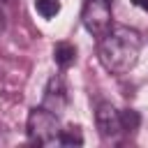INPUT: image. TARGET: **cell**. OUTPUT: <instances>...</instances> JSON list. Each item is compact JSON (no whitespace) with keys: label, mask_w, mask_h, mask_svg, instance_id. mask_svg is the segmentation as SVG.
Here are the masks:
<instances>
[{"label":"cell","mask_w":148,"mask_h":148,"mask_svg":"<svg viewBox=\"0 0 148 148\" xmlns=\"http://www.w3.org/2000/svg\"><path fill=\"white\" fill-rule=\"evenodd\" d=\"M141 53V35L127 25H111L106 35L99 37L97 58L99 65L111 74H127Z\"/></svg>","instance_id":"cell-1"},{"label":"cell","mask_w":148,"mask_h":148,"mask_svg":"<svg viewBox=\"0 0 148 148\" xmlns=\"http://www.w3.org/2000/svg\"><path fill=\"white\" fill-rule=\"evenodd\" d=\"M25 132H28L30 143H37V146H58V134H60L58 113L49 111L46 106L30 109L28 120H25Z\"/></svg>","instance_id":"cell-2"},{"label":"cell","mask_w":148,"mask_h":148,"mask_svg":"<svg viewBox=\"0 0 148 148\" xmlns=\"http://www.w3.org/2000/svg\"><path fill=\"white\" fill-rule=\"evenodd\" d=\"M81 23L83 28L95 35L97 39L102 35H106L113 25V9H111V0H83L81 7Z\"/></svg>","instance_id":"cell-3"},{"label":"cell","mask_w":148,"mask_h":148,"mask_svg":"<svg viewBox=\"0 0 148 148\" xmlns=\"http://www.w3.org/2000/svg\"><path fill=\"white\" fill-rule=\"evenodd\" d=\"M95 125H97V132L104 141H111V139L120 136V132H123L120 111L111 102H99L97 109H95Z\"/></svg>","instance_id":"cell-4"},{"label":"cell","mask_w":148,"mask_h":148,"mask_svg":"<svg viewBox=\"0 0 148 148\" xmlns=\"http://www.w3.org/2000/svg\"><path fill=\"white\" fill-rule=\"evenodd\" d=\"M42 106H46L53 113H60L67 106V88H65V81L60 76H51L49 79L46 90H44V104Z\"/></svg>","instance_id":"cell-5"},{"label":"cell","mask_w":148,"mask_h":148,"mask_svg":"<svg viewBox=\"0 0 148 148\" xmlns=\"http://www.w3.org/2000/svg\"><path fill=\"white\" fill-rule=\"evenodd\" d=\"M53 60H56L58 67L67 69V67L74 65V60H76V46L69 44V42H58L56 49H53Z\"/></svg>","instance_id":"cell-6"},{"label":"cell","mask_w":148,"mask_h":148,"mask_svg":"<svg viewBox=\"0 0 148 148\" xmlns=\"http://www.w3.org/2000/svg\"><path fill=\"white\" fill-rule=\"evenodd\" d=\"M81 143H83V136H81V130H79V127L60 130V134H58V146H81Z\"/></svg>","instance_id":"cell-7"},{"label":"cell","mask_w":148,"mask_h":148,"mask_svg":"<svg viewBox=\"0 0 148 148\" xmlns=\"http://www.w3.org/2000/svg\"><path fill=\"white\" fill-rule=\"evenodd\" d=\"M35 9L42 18H53L60 12V0H35Z\"/></svg>","instance_id":"cell-8"},{"label":"cell","mask_w":148,"mask_h":148,"mask_svg":"<svg viewBox=\"0 0 148 148\" xmlns=\"http://www.w3.org/2000/svg\"><path fill=\"white\" fill-rule=\"evenodd\" d=\"M120 123H123V132H134L139 127L141 118L134 109H127V111H120Z\"/></svg>","instance_id":"cell-9"},{"label":"cell","mask_w":148,"mask_h":148,"mask_svg":"<svg viewBox=\"0 0 148 148\" xmlns=\"http://www.w3.org/2000/svg\"><path fill=\"white\" fill-rule=\"evenodd\" d=\"M132 5L139 7V9H143V12H148V0H132Z\"/></svg>","instance_id":"cell-10"},{"label":"cell","mask_w":148,"mask_h":148,"mask_svg":"<svg viewBox=\"0 0 148 148\" xmlns=\"http://www.w3.org/2000/svg\"><path fill=\"white\" fill-rule=\"evenodd\" d=\"M0 2H9V0H0Z\"/></svg>","instance_id":"cell-11"}]
</instances>
